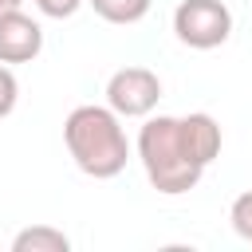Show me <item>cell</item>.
Returning <instances> with one entry per match:
<instances>
[{"instance_id":"cell-10","label":"cell","mask_w":252,"mask_h":252,"mask_svg":"<svg viewBox=\"0 0 252 252\" xmlns=\"http://www.w3.org/2000/svg\"><path fill=\"white\" fill-rule=\"evenodd\" d=\"M16 102H20V83H16L12 67L0 63V118H8L16 110Z\"/></svg>"},{"instance_id":"cell-11","label":"cell","mask_w":252,"mask_h":252,"mask_svg":"<svg viewBox=\"0 0 252 252\" xmlns=\"http://www.w3.org/2000/svg\"><path fill=\"white\" fill-rule=\"evenodd\" d=\"M79 4H83V0H35V8H39L43 16H51V20H67V16H75Z\"/></svg>"},{"instance_id":"cell-5","label":"cell","mask_w":252,"mask_h":252,"mask_svg":"<svg viewBox=\"0 0 252 252\" xmlns=\"http://www.w3.org/2000/svg\"><path fill=\"white\" fill-rule=\"evenodd\" d=\"M39 51H43V28L20 8L0 12V63H32Z\"/></svg>"},{"instance_id":"cell-8","label":"cell","mask_w":252,"mask_h":252,"mask_svg":"<svg viewBox=\"0 0 252 252\" xmlns=\"http://www.w3.org/2000/svg\"><path fill=\"white\" fill-rule=\"evenodd\" d=\"M106 24H138L154 0H87Z\"/></svg>"},{"instance_id":"cell-12","label":"cell","mask_w":252,"mask_h":252,"mask_svg":"<svg viewBox=\"0 0 252 252\" xmlns=\"http://www.w3.org/2000/svg\"><path fill=\"white\" fill-rule=\"evenodd\" d=\"M24 0H0V12H12V8H20Z\"/></svg>"},{"instance_id":"cell-6","label":"cell","mask_w":252,"mask_h":252,"mask_svg":"<svg viewBox=\"0 0 252 252\" xmlns=\"http://www.w3.org/2000/svg\"><path fill=\"white\" fill-rule=\"evenodd\" d=\"M181 134H185L189 154L209 169V161L220 154V126H217V118L205 114V110H193V114L181 118Z\"/></svg>"},{"instance_id":"cell-3","label":"cell","mask_w":252,"mask_h":252,"mask_svg":"<svg viewBox=\"0 0 252 252\" xmlns=\"http://www.w3.org/2000/svg\"><path fill=\"white\" fill-rule=\"evenodd\" d=\"M173 32L193 51H213L232 35V12L224 0H181L173 12Z\"/></svg>"},{"instance_id":"cell-9","label":"cell","mask_w":252,"mask_h":252,"mask_svg":"<svg viewBox=\"0 0 252 252\" xmlns=\"http://www.w3.org/2000/svg\"><path fill=\"white\" fill-rule=\"evenodd\" d=\"M228 220H232L236 236L252 244V189H248V193H240V197L232 201V209H228Z\"/></svg>"},{"instance_id":"cell-2","label":"cell","mask_w":252,"mask_h":252,"mask_svg":"<svg viewBox=\"0 0 252 252\" xmlns=\"http://www.w3.org/2000/svg\"><path fill=\"white\" fill-rule=\"evenodd\" d=\"M138 158H142V169H146L150 185L165 197L189 193L205 173V165L185 146L181 118H173V114L146 118V126L138 130Z\"/></svg>"},{"instance_id":"cell-4","label":"cell","mask_w":252,"mask_h":252,"mask_svg":"<svg viewBox=\"0 0 252 252\" xmlns=\"http://www.w3.org/2000/svg\"><path fill=\"white\" fill-rule=\"evenodd\" d=\"M161 98V79L150 67H122L106 83V106L118 118H146Z\"/></svg>"},{"instance_id":"cell-1","label":"cell","mask_w":252,"mask_h":252,"mask_svg":"<svg viewBox=\"0 0 252 252\" xmlns=\"http://www.w3.org/2000/svg\"><path fill=\"white\" fill-rule=\"evenodd\" d=\"M63 142H67V154L75 158V165L94 181L118 177L126 169L130 142H126L122 118L110 106H94V102L75 106L63 122Z\"/></svg>"},{"instance_id":"cell-7","label":"cell","mask_w":252,"mask_h":252,"mask_svg":"<svg viewBox=\"0 0 252 252\" xmlns=\"http://www.w3.org/2000/svg\"><path fill=\"white\" fill-rule=\"evenodd\" d=\"M67 248H71L67 232H59L51 224H32V228L16 232V240H12V252H67Z\"/></svg>"}]
</instances>
